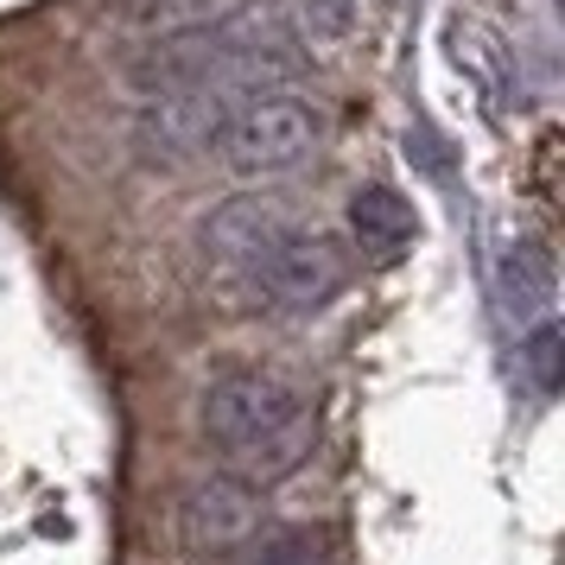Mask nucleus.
<instances>
[{"label": "nucleus", "mask_w": 565, "mask_h": 565, "mask_svg": "<svg viewBox=\"0 0 565 565\" xmlns=\"http://www.w3.org/2000/svg\"><path fill=\"white\" fill-rule=\"evenodd\" d=\"M204 433L223 451V477L267 489L292 477L318 445V407L267 369H230L204 387Z\"/></svg>", "instance_id": "f257e3e1"}, {"label": "nucleus", "mask_w": 565, "mask_h": 565, "mask_svg": "<svg viewBox=\"0 0 565 565\" xmlns=\"http://www.w3.org/2000/svg\"><path fill=\"white\" fill-rule=\"evenodd\" d=\"M318 108L292 89H274V96H255L230 115V128L216 140V153L235 179H286L299 172L311 153H318Z\"/></svg>", "instance_id": "f03ea898"}, {"label": "nucleus", "mask_w": 565, "mask_h": 565, "mask_svg": "<svg viewBox=\"0 0 565 565\" xmlns=\"http://www.w3.org/2000/svg\"><path fill=\"white\" fill-rule=\"evenodd\" d=\"M350 280V260L337 248V235L324 230H286L274 242V255L260 267L255 280V299L267 311H280V318H311V311H324L343 292Z\"/></svg>", "instance_id": "7ed1b4c3"}, {"label": "nucleus", "mask_w": 565, "mask_h": 565, "mask_svg": "<svg viewBox=\"0 0 565 565\" xmlns=\"http://www.w3.org/2000/svg\"><path fill=\"white\" fill-rule=\"evenodd\" d=\"M235 108L242 103L216 96V89L147 96V103H140V121H134V140H140V153L159 159V166H191V159H204L210 147L223 140Z\"/></svg>", "instance_id": "20e7f679"}, {"label": "nucleus", "mask_w": 565, "mask_h": 565, "mask_svg": "<svg viewBox=\"0 0 565 565\" xmlns=\"http://www.w3.org/2000/svg\"><path fill=\"white\" fill-rule=\"evenodd\" d=\"M286 230H292V223H286V210L274 204V198H230V204L204 223V255H210L216 286L255 299L260 267H267V255H274V242H280Z\"/></svg>", "instance_id": "39448f33"}, {"label": "nucleus", "mask_w": 565, "mask_h": 565, "mask_svg": "<svg viewBox=\"0 0 565 565\" xmlns=\"http://www.w3.org/2000/svg\"><path fill=\"white\" fill-rule=\"evenodd\" d=\"M260 521H267L260 489L235 483V477H204L184 495L179 540H184V553H198V559H235L242 546H255Z\"/></svg>", "instance_id": "423d86ee"}, {"label": "nucleus", "mask_w": 565, "mask_h": 565, "mask_svg": "<svg viewBox=\"0 0 565 565\" xmlns=\"http://www.w3.org/2000/svg\"><path fill=\"white\" fill-rule=\"evenodd\" d=\"M350 235H356L362 255L394 260L419 242V210L401 191H387V184H362L356 198H350Z\"/></svg>", "instance_id": "0eeeda50"}, {"label": "nucleus", "mask_w": 565, "mask_h": 565, "mask_svg": "<svg viewBox=\"0 0 565 565\" xmlns=\"http://www.w3.org/2000/svg\"><path fill=\"white\" fill-rule=\"evenodd\" d=\"M495 292H502V311H509L514 324L534 331L540 311L553 306V255L540 242H514L509 255H502V267H495Z\"/></svg>", "instance_id": "6e6552de"}, {"label": "nucleus", "mask_w": 565, "mask_h": 565, "mask_svg": "<svg viewBox=\"0 0 565 565\" xmlns=\"http://www.w3.org/2000/svg\"><path fill=\"white\" fill-rule=\"evenodd\" d=\"M521 369H527V382L534 394H559V375H565V331L553 318H540L527 343H521Z\"/></svg>", "instance_id": "1a4fd4ad"}, {"label": "nucleus", "mask_w": 565, "mask_h": 565, "mask_svg": "<svg viewBox=\"0 0 565 565\" xmlns=\"http://www.w3.org/2000/svg\"><path fill=\"white\" fill-rule=\"evenodd\" d=\"M306 7H311V26L331 32V39L350 32V20H356V0H306Z\"/></svg>", "instance_id": "9d476101"}, {"label": "nucleus", "mask_w": 565, "mask_h": 565, "mask_svg": "<svg viewBox=\"0 0 565 565\" xmlns=\"http://www.w3.org/2000/svg\"><path fill=\"white\" fill-rule=\"evenodd\" d=\"M115 7H128V13H166V0H115Z\"/></svg>", "instance_id": "9b49d317"}, {"label": "nucleus", "mask_w": 565, "mask_h": 565, "mask_svg": "<svg viewBox=\"0 0 565 565\" xmlns=\"http://www.w3.org/2000/svg\"><path fill=\"white\" fill-rule=\"evenodd\" d=\"M292 565H324V559H311V553H299V559H292Z\"/></svg>", "instance_id": "f8f14e48"}]
</instances>
